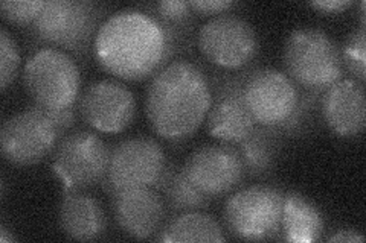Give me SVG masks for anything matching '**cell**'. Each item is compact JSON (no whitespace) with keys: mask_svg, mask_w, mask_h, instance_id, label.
I'll use <instances>...</instances> for the list:
<instances>
[{"mask_svg":"<svg viewBox=\"0 0 366 243\" xmlns=\"http://www.w3.org/2000/svg\"><path fill=\"white\" fill-rule=\"evenodd\" d=\"M211 87L202 68L185 60L171 61L147 88L145 111L154 133L171 143L191 138L206 120Z\"/></svg>","mask_w":366,"mask_h":243,"instance_id":"cell-1","label":"cell"},{"mask_svg":"<svg viewBox=\"0 0 366 243\" xmlns=\"http://www.w3.org/2000/svg\"><path fill=\"white\" fill-rule=\"evenodd\" d=\"M95 56L104 71L125 81L154 76L173 58L162 26L141 9L122 11L99 28Z\"/></svg>","mask_w":366,"mask_h":243,"instance_id":"cell-2","label":"cell"},{"mask_svg":"<svg viewBox=\"0 0 366 243\" xmlns=\"http://www.w3.org/2000/svg\"><path fill=\"white\" fill-rule=\"evenodd\" d=\"M104 14L106 8L90 0H49L29 26V36L39 46L83 56Z\"/></svg>","mask_w":366,"mask_h":243,"instance_id":"cell-3","label":"cell"},{"mask_svg":"<svg viewBox=\"0 0 366 243\" xmlns=\"http://www.w3.org/2000/svg\"><path fill=\"white\" fill-rule=\"evenodd\" d=\"M284 67L305 91L324 93L345 75L339 46L327 32L315 28L293 31L284 46Z\"/></svg>","mask_w":366,"mask_h":243,"instance_id":"cell-4","label":"cell"},{"mask_svg":"<svg viewBox=\"0 0 366 243\" xmlns=\"http://www.w3.org/2000/svg\"><path fill=\"white\" fill-rule=\"evenodd\" d=\"M23 84L37 105L48 111L72 108L78 103L81 75L76 61L60 49L34 52L23 71Z\"/></svg>","mask_w":366,"mask_h":243,"instance_id":"cell-5","label":"cell"},{"mask_svg":"<svg viewBox=\"0 0 366 243\" xmlns=\"http://www.w3.org/2000/svg\"><path fill=\"white\" fill-rule=\"evenodd\" d=\"M284 193L257 184L234 193L224 205V222L231 234L243 240L281 239Z\"/></svg>","mask_w":366,"mask_h":243,"instance_id":"cell-6","label":"cell"},{"mask_svg":"<svg viewBox=\"0 0 366 243\" xmlns=\"http://www.w3.org/2000/svg\"><path fill=\"white\" fill-rule=\"evenodd\" d=\"M112 148L86 130L69 133L60 138L54 152V170L64 192L87 190L104 181Z\"/></svg>","mask_w":366,"mask_h":243,"instance_id":"cell-7","label":"cell"},{"mask_svg":"<svg viewBox=\"0 0 366 243\" xmlns=\"http://www.w3.org/2000/svg\"><path fill=\"white\" fill-rule=\"evenodd\" d=\"M167 167L165 150L154 138H125L112 148L109 170L101 186L110 196L127 189H154Z\"/></svg>","mask_w":366,"mask_h":243,"instance_id":"cell-8","label":"cell"},{"mask_svg":"<svg viewBox=\"0 0 366 243\" xmlns=\"http://www.w3.org/2000/svg\"><path fill=\"white\" fill-rule=\"evenodd\" d=\"M197 43L204 60L227 72L244 71L259 52V40L254 26L231 13L206 21L199 31Z\"/></svg>","mask_w":366,"mask_h":243,"instance_id":"cell-9","label":"cell"},{"mask_svg":"<svg viewBox=\"0 0 366 243\" xmlns=\"http://www.w3.org/2000/svg\"><path fill=\"white\" fill-rule=\"evenodd\" d=\"M254 66L237 73H215L209 79L211 107L206 128L220 143L238 145L255 130V120L246 107L244 86Z\"/></svg>","mask_w":366,"mask_h":243,"instance_id":"cell-10","label":"cell"},{"mask_svg":"<svg viewBox=\"0 0 366 243\" xmlns=\"http://www.w3.org/2000/svg\"><path fill=\"white\" fill-rule=\"evenodd\" d=\"M61 137L48 111L32 105L4 122L0 146L8 163L25 167L43 161L56 148Z\"/></svg>","mask_w":366,"mask_h":243,"instance_id":"cell-11","label":"cell"},{"mask_svg":"<svg viewBox=\"0 0 366 243\" xmlns=\"http://www.w3.org/2000/svg\"><path fill=\"white\" fill-rule=\"evenodd\" d=\"M301 88L281 71L254 67L244 86L246 107L259 126L282 128L300 102Z\"/></svg>","mask_w":366,"mask_h":243,"instance_id":"cell-12","label":"cell"},{"mask_svg":"<svg viewBox=\"0 0 366 243\" xmlns=\"http://www.w3.org/2000/svg\"><path fill=\"white\" fill-rule=\"evenodd\" d=\"M182 167L194 186L211 200L231 193L246 177L237 146L227 143L197 148Z\"/></svg>","mask_w":366,"mask_h":243,"instance_id":"cell-13","label":"cell"},{"mask_svg":"<svg viewBox=\"0 0 366 243\" xmlns=\"http://www.w3.org/2000/svg\"><path fill=\"white\" fill-rule=\"evenodd\" d=\"M76 108L81 119L94 130L118 134L127 130L134 120L136 98L122 83L102 79L84 90Z\"/></svg>","mask_w":366,"mask_h":243,"instance_id":"cell-14","label":"cell"},{"mask_svg":"<svg viewBox=\"0 0 366 243\" xmlns=\"http://www.w3.org/2000/svg\"><path fill=\"white\" fill-rule=\"evenodd\" d=\"M112 202L114 221L133 239L154 237L167 221V205L154 189L119 190L112 195Z\"/></svg>","mask_w":366,"mask_h":243,"instance_id":"cell-15","label":"cell"},{"mask_svg":"<svg viewBox=\"0 0 366 243\" xmlns=\"http://www.w3.org/2000/svg\"><path fill=\"white\" fill-rule=\"evenodd\" d=\"M320 114L328 128L343 138H354L365 131V86L356 79H340L320 96Z\"/></svg>","mask_w":366,"mask_h":243,"instance_id":"cell-16","label":"cell"},{"mask_svg":"<svg viewBox=\"0 0 366 243\" xmlns=\"http://www.w3.org/2000/svg\"><path fill=\"white\" fill-rule=\"evenodd\" d=\"M59 222L63 233L72 240L92 242L107 229V216L101 202L83 190L64 192L59 207Z\"/></svg>","mask_w":366,"mask_h":243,"instance_id":"cell-17","label":"cell"},{"mask_svg":"<svg viewBox=\"0 0 366 243\" xmlns=\"http://www.w3.org/2000/svg\"><path fill=\"white\" fill-rule=\"evenodd\" d=\"M324 216L300 193H284L281 239L295 243L317 242L324 233Z\"/></svg>","mask_w":366,"mask_h":243,"instance_id":"cell-18","label":"cell"},{"mask_svg":"<svg viewBox=\"0 0 366 243\" xmlns=\"http://www.w3.org/2000/svg\"><path fill=\"white\" fill-rule=\"evenodd\" d=\"M282 138L284 135L278 128L257 125L243 142L235 145L247 177L261 178L269 175L280 158Z\"/></svg>","mask_w":366,"mask_h":243,"instance_id":"cell-19","label":"cell"},{"mask_svg":"<svg viewBox=\"0 0 366 243\" xmlns=\"http://www.w3.org/2000/svg\"><path fill=\"white\" fill-rule=\"evenodd\" d=\"M157 242H224L226 237L219 222L211 214L185 212L165 221L154 236Z\"/></svg>","mask_w":366,"mask_h":243,"instance_id":"cell-20","label":"cell"},{"mask_svg":"<svg viewBox=\"0 0 366 243\" xmlns=\"http://www.w3.org/2000/svg\"><path fill=\"white\" fill-rule=\"evenodd\" d=\"M154 190L164 193V202L173 213L199 212L212 201L188 180L183 167L168 165Z\"/></svg>","mask_w":366,"mask_h":243,"instance_id":"cell-21","label":"cell"},{"mask_svg":"<svg viewBox=\"0 0 366 243\" xmlns=\"http://www.w3.org/2000/svg\"><path fill=\"white\" fill-rule=\"evenodd\" d=\"M142 13L153 17L160 26H162L171 56H176L182 52V48L188 40L191 23H192V9L189 2H177V0H167V2H156L142 5ZM139 8V9H141Z\"/></svg>","mask_w":366,"mask_h":243,"instance_id":"cell-22","label":"cell"},{"mask_svg":"<svg viewBox=\"0 0 366 243\" xmlns=\"http://www.w3.org/2000/svg\"><path fill=\"white\" fill-rule=\"evenodd\" d=\"M343 71H347L352 79L365 86L366 79V31L360 26L348 37L345 46L340 51Z\"/></svg>","mask_w":366,"mask_h":243,"instance_id":"cell-23","label":"cell"},{"mask_svg":"<svg viewBox=\"0 0 366 243\" xmlns=\"http://www.w3.org/2000/svg\"><path fill=\"white\" fill-rule=\"evenodd\" d=\"M320 96H322V93L301 90L300 102H297L293 115L282 128H280L282 135H297L308 130V126L313 122L317 105L320 103Z\"/></svg>","mask_w":366,"mask_h":243,"instance_id":"cell-24","label":"cell"},{"mask_svg":"<svg viewBox=\"0 0 366 243\" xmlns=\"http://www.w3.org/2000/svg\"><path fill=\"white\" fill-rule=\"evenodd\" d=\"M44 5V0H4L0 13L11 25L31 26L41 14Z\"/></svg>","mask_w":366,"mask_h":243,"instance_id":"cell-25","label":"cell"},{"mask_svg":"<svg viewBox=\"0 0 366 243\" xmlns=\"http://www.w3.org/2000/svg\"><path fill=\"white\" fill-rule=\"evenodd\" d=\"M20 67V52L17 43L8 29L0 31V87L5 91L17 76Z\"/></svg>","mask_w":366,"mask_h":243,"instance_id":"cell-26","label":"cell"},{"mask_svg":"<svg viewBox=\"0 0 366 243\" xmlns=\"http://www.w3.org/2000/svg\"><path fill=\"white\" fill-rule=\"evenodd\" d=\"M189 6L194 14L217 17L226 14L229 9L237 6V2H232V0H192Z\"/></svg>","mask_w":366,"mask_h":243,"instance_id":"cell-27","label":"cell"},{"mask_svg":"<svg viewBox=\"0 0 366 243\" xmlns=\"http://www.w3.org/2000/svg\"><path fill=\"white\" fill-rule=\"evenodd\" d=\"M46 111H48V110H46ZM76 113H78V108H75V107L60 110V111H48V114L51 115V119L55 122L56 128H59L61 135H66V133L75 125Z\"/></svg>","mask_w":366,"mask_h":243,"instance_id":"cell-28","label":"cell"},{"mask_svg":"<svg viewBox=\"0 0 366 243\" xmlns=\"http://www.w3.org/2000/svg\"><path fill=\"white\" fill-rule=\"evenodd\" d=\"M310 6L322 14H340L352 6V2L350 0H327V2H312Z\"/></svg>","mask_w":366,"mask_h":243,"instance_id":"cell-29","label":"cell"},{"mask_svg":"<svg viewBox=\"0 0 366 243\" xmlns=\"http://www.w3.org/2000/svg\"><path fill=\"white\" fill-rule=\"evenodd\" d=\"M328 242H339V243H362L365 237L354 229H339L336 234L330 236Z\"/></svg>","mask_w":366,"mask_h":243,"instance_id":"cell-30","label":"cell"},{"mask_svg":"<svg viewBox=\"0 0 366 243\" xmlns=\"http://www.w3.org/2000/svg\"><path fill=\"white\" fill-rule=\"evenodd\" d=\"M14 240H16V237L9 234V231H8L6 225H5V224L0 225V242L6 243V242H14Z\"/></svg>","mask_w":366,"mask_h":243,"instance_id":"cell-31","label":"cell"}]
</instances>
